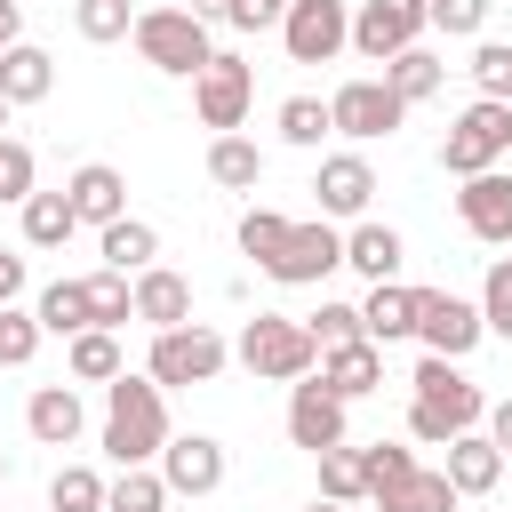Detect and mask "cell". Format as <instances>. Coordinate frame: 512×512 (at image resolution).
<instances>
[{
  "mask_svg": "<svg viewBox=\"0 0 512 512\" xmlns=\"http://www.w3.org/2000/svg\"><path fill=\"white\" fill-rule=\"evenodd\" d=\"M408 384H416V400H408V440L448 448V440H464V432H480V424H488V392H480V384H472L456 360L424 352Z\"/></svg>",
  "mask_w": 512,
  "mask_h": 512,
  "instance_id": "cell-1",
  "label": "cell"
},
{
  "mask_svg": "<svg viewBox=\"0 0 512 512\" xmlns=\"http://www.w3.org/2000/svg\"><path fill=\"white\" fill-rule=\"evenodd\" d=\"M168 440H176L168 432V392L152 376H112L104 384V456L120 472H136V464H160Z\"/></svg>",
  "mask_w": 512,
  "mask_h": 512,
  "instance_id": "cell-2",
  "label": "cell"
},
{
  "mask_svg": "<svg viewBox=\"0 0 512 512\" xmlns=\"http://www.w3.org/2000/svg\"><path fill=\"white\" fill-rule=\"evenodd\" d=\"M232 352H240V368L264 376V384H304V376H320V344H312V328L288 320V312H256Z\"/></svg>",
  "mask_w": 512,
  "mask_h": 512,
  "instance_id": "cell-3",
  "label": "cell"
},
{
  "mask_svg": "<svg viewBox=\"0 0 512 512\" xmlns=\"http://www.w3.org/2000/svg\"><path fill=\"white\" fill-rule=\"evenodd\" d=\"M224 360H232V344H224L208 320H184V328H160V336H152L144 376H152L160 392H184V384H216Z\"/></svg>",
  "mask_w": 512,
  "mask_h": 512,
  "instance_id": "cell-4",
  "label": "cell"
},
{
  "mask_svg": "<svg viewBox=\"0 0 512 512\" xmlns=\"http://www.w3.org/2000/svg\"><path fill=\"white\" fill-rule=\"evenodd\" d=\"M512 152V104H488V96H472L456 120H448V136H440V168L464 184V176H488L496 160Z\"/></svg>",
  "mask_w": 512,
  "mask_h": 512,
  "instance_id": "cell-5",
  "label": "cell"
},
{
  "mask_svg": "<svg viewBox=\"0 0 512 512\" xmlns=\"http://www.w3.org/2000/svg\"><path fill=\"white\" fill-rule=\"evenodd\" d=\"M136 56H144L152 72H168V80H200V64H208L216 48H208V24H200L192 8H144V16H136Z\"/></svg>",
  "mask_w": 512,
  "mask_h": 512,
  "instance_id": "cell-6",
  "label": "cell"
},
{
  "mask_svg": "<svg viewBox=\"0 0 512 512\" xmlns=\"http://www.w3.org/2000/svg\"><path fill=\"white\" fill-rule=\"evenodd\" d=\"M280 48H288V64H328V56H344V48H352V0H288Z\"/></svg>",
  "mask_w": 512,
  "mask_h": 512,
  "instance_id": "cell-7",
  "label": "cell"
},
{
  "mask_svg": "<svg viewBox=\"0 0 512 512\" xmlns=\"http://www.w3.org/2000/svg\"><path fill=\"white\" fill-rule=\"evenodd\" d=\"M248 96H256V72H248L232 48H216V56L200 64V80H192V112H200V128H216V136H240Z\"/></svg>",
  "mask_w": 512,
  "mask_h": 512,
  "instance_id": "cell-8",
  "label": "cell"
},
{
  "mask_svg": "<svg viewBox=\"0 0 512 512\" xmlns=\"http://www.w3.org/2000/svg\"><path fill=\"white\" fill-rule=\"evenodd\" d=\"M480 336H488L480 304H464L456 288H416V344H424V352H440V360H464Z\"/></svg>",
  "mask_w": 512,
  "mask_h": 512,
  "instance_id": "cell-9",
  "label": "cell"
},
{
  "mask_svg": "<svg viewBox=\"0 0 512 512\" xmlns=\"http://www.w3.org/2000/svg\"><path fill=\"white\" fill-rule=\"evenodd\" d=\"M424 32H432L424 0H360V8H352V48H360L368 64H392V56L416 48Z\"/></svg>",
  "mask_w": 512,
  "mask_h": 512,
  "instance_id": "cell-10",
  "label": "cell"
},
{
  "mask_svg": "<svg viewBox=\"0 0 512 512\" xmlns=\"http://www.w3.org/2000/svg\"><path fill=\"white\" fill-rule=\"evenodd\" d=\"M336 264H344V232H336L328 216H312V224H288V240L272 248L264 272H272L280 288H312V280H328Z\"/></svg>",
  "mask_w": 512,
  "mask_h": 512,
  "instance_id": "cell-11",
  "label": "cell"
},
{
  "mask_svg": "<svg viewBox=\"0 0 512 512\" xmlns=\"http://www.w3.org/2000/svg\"><path fill=\"white\" fill-rule=\"evenodd\" d=\"M328 120H336V136L376 144V136H392V128L408 120V104L392 96V80H344V88L328 96Z\"/></svg>",
  "mask_w": 512,
  "mask_h": 512,
  "instance_id": "cell-12",
  "label": "cell"
},
{
  "mask_svg": "<svg viewBox=\"0 0 512 512\" xmlns=\"http://www.w3.org/2000/svg\"><path fill=\"white\" fill-rule=\"evenodd\" d=\"M344 408H352V400H336L320 376L288 384V440H296L304 456H328V448H344Z\"/></svg>",
  "mask_w": 512,
  "mask_h": 512,
  "instance_id": "cell-13",
  "label": "cell"
},
{
  "mask_svg": "<svg viewBox=\"0 0 512 512\" xmlns=\"http://www.w3.org/2000/svg\"><path fill=\"white\" fill-rule=\"evenodd\" d=\"M160 480H168V496H216V488H224V440L176 432V440L160 448Z\"/></svg>",
  "mask_w": 512,
  "mask_h": 512,
  "instance_id": "cell-14",
  "label": "cell"
},
{
  "mask_svg": "<svg viewBox=\"0 0 512 512\" xmlns=\"http://www.w3.org/2000/svg\"><path fill=\"white\" fill-rule=\"evenodd\" d=\"M456 216H464V232H472V240H488V248H512V168L464 176V192H456Z\"/></svg>",
  "mask_w": 512,
  "mask_h": 512,
  "instance_id": "cell-15",
  "label": "cell"
},
{
  "mask_svg": "<svg viewBox=\"0 0 512 512\" xmlns=\"http://www.w3.org/2000/svg\"><path fill=\"white\" fill-rule=\"evenodd\" d=\"M312 192H320V216L336 224V216H368V200H376V168L360 160V152H328L320 160V176H312Z\"/></svg>",
  "mask_w": 512,
  "mask_h": 512,
  "instance_id": "cell-16",
  "label": "cell"
},
{
  "mask_svg": "<svg viewBox=\"0 0 512 512\" xmlns=\"http://www.w3.org/2000/svg\"><path fill=\"white\" fill-rule=\"evenodd\" d=\"M64 200H72V216L80 224H120L128 216V176L112 168V160H88V168H72V184H64Z\"/></svg>",
  "mask_w": 512,
  "mask_h": 512,
  "instance_id": "cell-17",
  "label": "cell"
},
{
  "mask_svg": "<svg viewBox=\"0 0 512 512\" xmlns=\"http://www.w3.org/2000/svg\"><path fill=\"white\" fill-rule=\"evenodd\" d=\"M80 424H88V416H80V392H72V384H40V392L24 400V432H32L40 448H72Z\"/></svg>",
  "mask_w": 512,
  "mask_h": 512,
  "instance_id": "cell-18",
  "label": "cell"
},
{
  "mask_svg": "<svg viewBox=\"0 0 512 512\" xmlns=\"http://www.w3.org/2000/svg\"><path fill=\"white\" fill-rule=\"evenodd\" d=\"M400 256H408V240H400L392 224H368V216H360V224L344 232V264H352L368 288H376V280H400Z\"/></svg>",
  "mask_w": 512,
  "mask_h": 512,
  "instance_id": "cell-19",
  "label": "cell"
},
{
  "mask_svg": "<svg viewBox=\"0 0 512 512\" xmlns=\"http://www.w3.org/2000/svg\"><path fill=\"white\" fill-rule=\"evenodd\" d=\"M136 320L160 336V328H184L192 320V288H184V272H168V264H152V272H136Z\"/></svg>",
  "mask_w": 512,
  "mask_h": 512,
  "instance_id": "cell-20",
  "label": "cell"
},
{
  "mask_svg": "<svg viewBox=\"0 0 512 512\" xmlns=\"http://www.w3.org/2000/svg\"><path fill=\"white\" fill-rule=\"evenodd\" d=\"M320 384L336 392V400H368L376 384H384V344H344V352H320Z\"/></svg>",
  "mask_w": 512,
  "mask_h": 512,
  "instance_id": "cell-21",
  "label": "cell"
},
{
  "mask_svg": "<svg viewBox=\"0 0 512 512\" xmlns=\"http://www.w3.org/2000/svg\"><path fill=\"white\" fill-rule=\"evenodd\" d=\"M448 480H456V496H488L496 480H504V448L488 440V432H464V440H448V464H440Z\"/></svg>",
  "mask_w": 512,
  "mask_h": 512,
  "instance_id": "cell-22",
  "label": "cell"
},
{
  "mask_svg": "<svg viewBox=\"0 0 512 512\" xmlns=\"http://www.w3.org/2000/svg\"><path fill=\"white\" fill-rule=\"evenodd\" d=\"M368 504H376V512H456L464 496H456L448 472H424V464H416V472H400L392 488H376Z\"/></svg>",
  "mask_w": 512,
  "mask_h": 512,
  "instance_id": "cell-23",
  "label": "cell"
},
{
  "mask_svg": "<svg viewBox=\"0 0 512 512\" xmlns=\"http://www.w3.org/2000/svg\"><path fill=\"white\" fill-rule=\"evenodd\" d=\"M360 328H368V344H400V336H416V288L376 280L368 304H360Z\"/></svg>",
  "mask_w": 512,
  "mask_h": 512,
  "instance_id": "cell-24",
  "label": "cell"
},
{
  "mask_svg": "<svg viewBox=\"0 0 512 512\" xmlns=\"http://www.w3.org/2000/svg\"><path fill=\"white\" fill-rule=\"evenodd\" d=\"M96 248H104V272H152V256H160V232L144 224V216H120V224H104L96 232Z\"/></svg>",
  "mask_w": 512,
  "mask_h": 512,
  "instance_id": "cell-25",
  "label": "cell"
},
{
  "mask_svg": "<svg viewBox=\"0 0 512 512\" xmlns=\"http://www.w3.org/2000/svg\"><path fill=\"white\" fill-rule=\"evenodd\" d=\"M64 368H72V384H112V376H128L112 328H80V336L64 344Z\"/></svg>",
  "mask_w": 512,
  "mask_h": 512,
  "instance_id": "cell-26",
  "label": "cell"
},
{
  "mask_svg": "<svg viewBox=\"0 0 512 512\" xmlns=\"http://www.w3.org/2000/svg\"><path fill=\"white\" fill-rule=\"evenodd\" d=\"M48 88H56V64H48V48L16 40V48L0 56V96H8V104H40Z\"/></svg>",
  "mask_w": 512,
  "mask_h": 512,
  "instance_id": "cell-27",
  "label": "cell"
},
{
  "mask_svg": "<svg viewBox=\"0 0 512 512\" xmlns=\"http://www.w3.org/2000/svg\"><path fill=\"white\" fill-rule=\"evenodd\" d=\"M32 312H40V328H48V336H64V344H72L80 328H96V320H88V280H48Z\"/></svg>",
  "mask_w": 512,
  "mask_h": 512,
  "instance_id": "cell-28",
  "label": "cell"
},
{
  "mask_svg": "<svg viewBox=\"0 0 512 512\" xmlns=\"http://www.w3.org/2000/svg\"><path fill=\"white\" fill-rule=\"evenodd\" d=\"M384 80H392V96H400V104H424V96H440V80H448V72H440V56L416 40V48H400V56L384 64Z\"/></svg>",
  "mask_w": 512,
  "mask_h": 512,
  "instance_id": "cell-29",
  "label": "cell"
},
{
  "mask_svg": "<svg viewBox=\"0 0 512 512\" xmlns=\"http://www.w3.org/2000/svg\"><path fill=\"white\" fill-rule=\"evenodd\" d=\"M208 176H216L224 192H256V184H264V152H256L248 136H216V144H208Z\"/></svg>",
  "mask_w": 512,
  "mask_h": 512,
  "instance_id": "cell-30",
  "label": "cell"
},
{
  "mask_svg": "<svg viewBox=\"0 0 512 512\" xmlns=\"http://www.w3.org/2000/svg\"><path fill=\"white\" fill-rule=\"evenodd\" d=\"M72 232H80V216H72L64 192H32L24 200V248H64Z\"/></svg>",
  "mask_w": 512,
  "mask_h": 512,
  "instance_id": "cell-31",
  "label": "cell"
},
{
  "mask_svg": "<svg viewBox=\"0 0 512 512\" xmlns=\"http://www.w3.org/2000/svg\"><path fill=\"white\" fill-rule=\"evenodd\" d=\"M88 320L96 328H128L136 320V280L128 272H88Z\"/></svg>",
  "mask_w": 512,
  "mask_h": 512,
  "instance_id": "cell-32",
  "label": "cell"
},
{
  "mask_svg": "<svg viewBox=\"0 0 512 512\" xmlns=\"http://www.w3.org/2000/svg\"><path fill=\"white\" fill-rule=\"evenodd\" d=\"M72 24H80V40H96V48L136 40V8H128V0H72Z\"/></svg>",
  "mask_w": 512,
  "mask_h": 512,
  "instance_id": "cell-33",
  "label": "cell"
},
{
  "mask_svg": "<svg viewBox=\"0 0 512 512\" xmlns=\"http://www.w3.org/2000/svg\"><path fill=\"white\" fill-rule=\"evenodd\" d=\"M320 496H328V504H360V496H368L360 448H328V456H320Z\"/></svg>",
  "mask_w": 512,
  "mask_h": 512,
  "instance_id": "cell-34",
  "label": "cell"
},
{
  "mask_svg": "<svg viewBox=\"0 0 512 512\" xmlns=\"http://www.w3.org/2000/svg\"><path fill=\"white\" fill-rule=\"evenodd\" d=\"M104 496H112V488H104L88 464H64V472L48 480V512H104Z\"/></svg>",
  "mask_w": 512,
  "mask_h": 512,
  "instance_id": "cell-35",
  "label": "cell"
},
{
  "mask_svg": "<svg viewBox=\"0 0 512 512\" xmlns=\"http://www.w3.org/2000/svg\"><path fill=\"white\" fill-rule=\"evenodd\" d=\"M104 512H168V480H160L152 464H136V472H120V480H112Z\"/></svg>",
  "mask_w": 512,
  "mask_h": 512,
  "instance_id": "cell-36",
  "label": "cell"
},
{
  "mask_svg": "<svg viewBox=\"0 0 512 512\" xmlns=\"http://www.w3.org/2000/svg\"><path fill=\"white\" fill-rule=\"evenodd\" d=\"M280 136L312 152L320 136H336V120H328V104H320V96H288V104H280Z\"/></svg>",
  "mask_w": 512,
  "mask_h": 512,
  "instance_id": "cell-37",
  "label": "cell"
},
{
  "mask_svg": "<svg viewBox=\"0 0 512 512\" xmlns=\"http://www.w3.org/2000/svg\"><path fill=\"white\" fill-rule=\"evenodd\" d=\"M472 88H480L488 104H512V40H480V56H472Z\"/></svg>",
  "mask_w": 512,
  "mask_h": 512,
  "instance_id": "cell-38",
  "label": "cell"
},
{
  "mask_svg": "<svg viewBox=\"0 0 512 512\" xmlns=\"http://www.w3.org/2000/svg\"><path fill=\"white\" fill-rule=\"evenodd\" d=\"M40 312H16V304H0V368H24L32 352H40Z\"/></svg>",
  "mask_w": 512,
  "mask_h": 512,
  "instance_id": "cell-39",
  "label": "cell"
},
{
  "mask_svg": "<svg viewBox=\"0 0 512 512\" xmlns=\"http://www.w3.org/2000/svg\"><path fill=\"white\" fill-rule=\"evenodd\" d=\"M304 328H312V344H320V352H344V344H360V336H368V328H360V304H320Z\"/></svg>",
  "mask_w": 512,
  "mask_h": 512,
  "instance_id": "cell-40",
  "label": "cell"
},
{
  "mask_svg": "<svg viewBox=\"0 0 512 512\" xmlns=\"http://www.w3.org/2000/svg\"><path fill=\"white\" fill-rule=\"evenodd\" d=\"M480 320H488V336H512V256L488 264V280H480Z\"/></svg>",
  "mask_w": 512,
  "mask_h": 512,
  "instance_id": "cell-41",
  "label": "cell"
},
{
  "mask_svg": "<svg viewBox=\"0 0 512 512\" xmlns=\"http://www.w3.org/2000/svg\"><path fill=\"white\" fill-rule=\"evenodd\" d=\"M280 240H288V216H272V208H248V216H240V256H256V272L272 264Z\"/></svg>",
  "mask_w": 512,
  "mask_h": 512,
  "instance_id": "cell-42",
  "label": "cell"
},
{
  "mask_svg": "<svg viewBox=\"0 0 512 512\" xmlns=\"http://www.w3.org/2000/svg\"><path fill=\"white\" fill-rule=\"evenodd\" d=\"M32 176H40V160H32V144H16V136H0V200H32Z\"/></svg>",
  "mask_w": 512,
  "mask_h": 512,
  "instance_id": "cell-43",
  "label": "cell"
},
{
  "mask_svg": "<svg viewBox=\"0 0 512 512\" xmlns=\"http://www.w3.org/2000/svg\"><path fill=\"white\" fill-rule=\"evenodd\" d=\"M424 16H432V32H448V40H472V32L488 24V0H424Z\"/></svg>",
  "mask_w": 512,
  "mask_h": 512,
  "instance_id": "cell-44",
  "label": "cell"
},
{
  "mask_svg": "<svg viewBox=\"0 0 512 512\" xmlns=\"http://www.w3.org/2000/svg\"><path fill=\"white\" fill-rule=\"evenodd\" d=\"M360 464H368V496H376V488H392L400 472H416V448H400V440H376V448H360Z\"/></svg>",
  "mask_w": 512,
  "mask_h": 512,
  "instance_id": "cell-45",
  "label": "cell"
},
{
  "mask_svg": "<svg viewBox=\"0 0 512 512\" xmlns=\"http://www.w3.org/2000/svg\"><path fill=\"white\" fill-rule=\"evenodd\" d=\"M280 16H288V0H232V32H264Z\"/></svg>",
  "mask_w": 512,
  "mask_h": 512,
  "instance_id": "cell-46",
  "label": "cell"
},
{
  "mask_svg": "<svg viewBox=\"0 0 512 512\" xmlns=\"http://www.w3.org/2000/svg\"><path fill=\"white\" fill-rule=\"evenodd\" d=\"M488 440L512 456V400H496V408H488Z\"/></svg>",
  "mask_w": 512,
  "mask_h": 512,
  "instance_id": "cell-47",
  "label": "cell"
},
{
  "mask_svg": "<svg viewBox=\"0 0 512 512\" xmlns=\"http://www.w3.org/2000/svg\"><path fill=\"white\" fill-rule=\"evenodd\" d=\"M16 288H24V256L0 248V304H16Z\"/></svg>",
  "mask_w": 512,
  "mask_h": 512,
  "instance_id": "cell-48",
  "label": "cell"
},
{
  "mask_svg": "<svg viewBox=\"0 0 512 512\" xmlns=\"http://www.w3.org/2000/svg\"><path fill=\"white\" fill-rule=\"evenodd\" d=\"M184 8H192L200 24H232V0H184Z\"/></svg>",
  "mask_w": 512,
  "mask_h": 512,
  "instance_id": "cell-49",
  "label": "cell"
},
{
  "mask_svg": "<svg viewBox=\"0 0 512 512\" xmlns=\"http://www.w3.org/2000/svg\"><path fill=\"white\" fill-rule=\"evenodd\" d=\"M16 32H24V8H16V0H0V48H16Z\"/></svg>",
  "mask_w": 512,
  "mask_h": 512,
  "instance_id": "cell-50",
  "label": "cell"
},
{
  "mask_svg": "<svg viewBox=\"0 0 512 512\" xmlns=\"http://www.w3.org/2000/svg\"><path fill=\"white\" fill-rule=\"evenodd\" d=\"M304 512H352V504H328V496H320V504H304Z\"/></svg>",
  "mask_w": 512,
  "mask_h": 512,
  "instance_id": "cell-51",
  "label": "cell"
},
{
  "mask_svg": "<svg viewBox=\"0 0 512 512\" xmlns=\"http://www.w3.org/2000/svg\"><path fill=\"white\" fill-rule=\"evenodd\" d=\"M8 112H16V104H8V96H0V128H8Z\"/></svg>",
  "mask_w": 512,
  "mask_h": 512,
  "instance_id": "cell-52",
  "label": "cell"
},
{
  "mask_svg": "<svg viewBox=\"0 0 512 512\" xmlns=\"http://www.w3.org/2000/svg\"><path fill=\"white\" fill-rule=\"evenodd\" d=\"M0 480H8V456H0Z\"/></svg>",
  "mask_w": 512,
  "mask_h": 512,
  "instance_id": "cell-53",
  "label": "cell"
},
{
  "mask_svg": "<svg viewBox=\"0 0 512 512\" xmlns=\"http://www.w3.org/2000/svg\"><path fill=\"white\" fill-rule=\"evenodd\" d=\"M0 56H8V48H0Z\"/></svg>",
  "mask_w": 512,
  "mask_h": 512,
  "instance_id": "cell-54",
  "label": "cell"
}]
</instances>
